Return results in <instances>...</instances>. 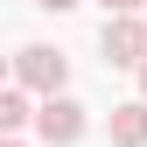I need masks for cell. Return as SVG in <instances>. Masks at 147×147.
I'll return each mask as SVG.
<instances>
[{"instance_id": "4", "label": "cell", "mask_w": 147, "mask_h": 147, "mask_svg": "<svg viewBox=\"0 0 147 147\" xmlns=\"http://www.w3.org/2000/svg\"><path fill=\"white\" fill-rule=\"evenodd\" d=\"M112 147H147V98H133V105H112Z\"/></svg>"}, {"instance_id": "1", "label": "cell", "mask_w": 147, "mask_h": 147, "mask_svg": "<svg viewBox=\"0 0 147 147\" xmlns=\"http://www.w3.org/2000/svg\"><path fill=\"white\" fill-rule=\"evenodd\" d=\"M70 77V56L63 49H42V42H28L21 56H14V84H28V91H42V98H56Z\"/></svg>"}, {"instance_id": "9", "label": "cell", "mask_w": 147, "mask_h": 147, "mask_svg": "<svg viewBox=\"0 0 147 147\" xmlns=\"http://www.w3.org/2000/svg\"><path fill=\"white\" fill-rule=\"evenodd\" d=\"M0 147H21V140H14V133H7V140H0Z\"/></svg>"}, {"instance_id": "8", "label": "cell", "mask_w": 147, "mask_h": 147, "mask_svg": "<svg viewBox=\"0 0 147 147\" xmlns=\"http://www.w3.org/2000/svg\"><path fill=\"white\" fill-rule=\"evenodd\" d=\"M140 98H147V63H140Z\"/></svg>"}, {"instance_id": "7", "label": "cell", "mask_w": 147, "mask_h": 147, "mask_svg": "<svg viewBox=\"0 0 147 147\" xmlns=\"http://www.w3.org/2000/svg\"><path fill=\"white\" fill-rule=\"evenodd\" d=\"M35 7H49V14H63V7H77V0H35Z\"/></svg>"}, {"instance_id": "5", "label": "cell", "mask_w": 147, "mask_h": 147, "mask_svg": "<svg viewBox=\"0 0 147 147\" xmlns=\"http://www.w3.org/2000/svg\"><path fill=\"white\" fill-rule=\"evenodd\" d=\"M35 112H28V84H14V91H0V126H7V133H21Z\"/></svg>"}, {"instance_id": "2", "label": "cell", "mask_w": 147, "mask_h": 147, "mask_svg": "<svg viewBox=\"0 0 147 147\" xmlns=\"http://www.w3.org/2000/svg\"><path fill=\"white\" fill-rule=\"evenodd\" d=\"M35 133H42L49 147H70V140L84 133V105H77V98H63V91H56V98H42V112H35Z\"/></svg>"}, {"instance_id": "3", "label": "cell", "mask_w": 147, "mask_h": 147, "mask_svg": "<svg viewBox=\"0 0 147 147\" xmlns=\"http://www.w3.org/2000/svg\"><path fill=\"white\" fill-rule=\"evenodd\" d=\"M105 63H147V21L140 14H112L105 21Z\"/></svg>"}, {"instance_id": "6", "label": "cell", "mask_w": 147, "mask_h": 147, "mask_svg": "<svg viewBox=\"0 0 147 147\" xmlns=\"http://www.w3.org/2000/svg\"><path fill=\"white\" fill-rule=\"evenodd\" d=\"M147 0H105V14H140Z\"/></svg>"}]
</instances>
